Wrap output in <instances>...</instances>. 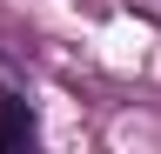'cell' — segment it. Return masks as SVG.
<instances>
[{"label":"cell","mask_w":161,"mask_h":154,"mask_svg":"<svg viewBox=\"0 0 161 154\" xmlns=\"http://www.w3.org/2000/svg\"><path fill=\"white\" fill-rule=\"evenodd\" d=\"M34 134H40L34 107L20 101V94H0V154H7V147H27Z\"/></svg>","instance_id":"cell-1"}]
</instances>
